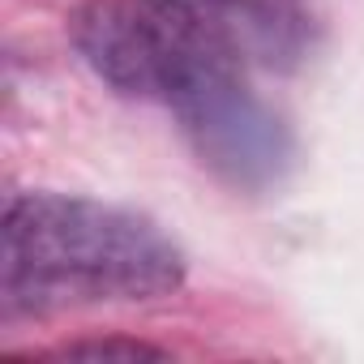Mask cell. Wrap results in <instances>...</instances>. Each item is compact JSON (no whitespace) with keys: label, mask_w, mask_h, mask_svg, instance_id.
Listing matches in <instances>:
<instances>
[{"label":"cell","mask_w":364,"mask_h":364,"mask_svg":"<svg viewBox=\"0 0 364 364\" xmlns=\"http://www.w3.org/2000/svg\"><path fill=\"white\" fill-rule=\"evenodd\" d=\"M159 5L240 65L287 69L300 60L309 39L300 0H159Z\"/></svg>","instance_id":"obj_4"},{"label":"cell","mask_w":364,"mask_h":364,"mask_svg":"<svg viewBox=\"0 0 364 364\" xmlns=\"http://www.w3.org/2000/svg\"><path fill=\"white\" fill-rule=\"evenodd\" d=\"M185 257L150 219L65 193H22L5 206L0 287L9 313L99 300H154L180 287Z\"/></svg>","instance_id":"obj_1"},{"label":"cell","mask_w":364,"mask_h":364,"mask_svg":"<svg viewBox=\"0 0 364 364\" xmlns=\"http://www.w3.org/2000/svg\"><path fill=\"white\" fill-rule=\"evenodd\" d=\"M73 43L112 90L163 103H171L206 65L236 60L159 0H90L73 18Z\"/></svg>","instance_id":"obj_2"},{"label":"cell","mask_w":364,"mask_h":364,"mask_svg":"<svg viewBox=\"0 0 364 364\" xmlns=\"http://www.w3.org/2000/svg\"><path fill=\"white\" fill-rule=\"evenodd\" d=\"M60 360H163L159 347L137 343V338H82L56 351Z\"/></svg>","instance_id":"obj_5"},{"label":"cell","mask_w":364,"mask_h":364,"mask_svg":"<svg viewBox=\"0 0 364 364\" xmlns=\"http://www.w3.org/2000/svg\"><path fill=\"white\" fill-rule=\"evenodd\" d=\"M240 69L232 60L202 69L167 107H176L210 167L228 171L236 185H257L283 159V129L249 95Z\"/></svg>","instance_id":"obj_3"}]
</instances>
